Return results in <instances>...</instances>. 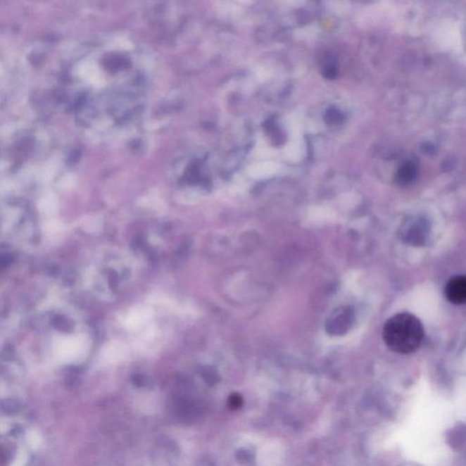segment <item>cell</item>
Returning a JSON list of instances; mask_svg holds the SVG:
<instances>
[{
  "mask_svg": "<svg viewBox=\"0 0 466 466\" xmlns=\"http://www.w3.org/2000/svg\"><path fill=\"white\" fill-rule=\"evenodd\" d=\"M424 335V326L420 320L408 313L391 317L384 326V343L397 353H415L421 346Z\"/></svg>",
  "mask_w": 466,
  "mask_h": 466,
  "instance_id": "cell-1",
  "label": "cell"
},
{
  "mask_svg": "<svg viewBox=\"0 0 466 466\" xmlns=\"http://www.w3.org/2000/svg\"><path fill=\"white\" fill-rule=\"evenodd\" d=\"M444 294L447 300L456 306L466 303V276L458 275L447 282Z\"/></svg>",
  "mask_w": 466,
  "mask_h": 466,
  "instance_id": "cell-2",
  "label": "cell"
},
{
  "mask_svg": "<svg viewBox=\"0 0 466 466\" xmlns=\"http://www.w3.org/2000/svg\"><path fill=\"white\" fill-rule=\"evenodd\" d=\"M418 168L413 161H407L401 166L396 174V182L400 185H408L415 181L417 176Z\"/></svg>",
  "mask_w": 466,
  "mask_h": 466,
  "instance_id": "cell-3",
  "label": "cell"
},
{
  "mask_svg": "<svg viewBox=\"0 0 466 466\" xmlns=\"http://www.w3.org/2000/svg\"><path fill=\"white\" fill-rule=\"evenodd\" d=\"M228 403L229 408L237 410L241 408L242 403H244V400H242V397L240 394L234 393L229 396Z\"/></svg>",
  "mask_w": 466,
  "mask_h": 466,
  "instance_id": "cell-4",
  "label": "cell"
}]
</instances>
